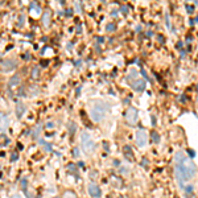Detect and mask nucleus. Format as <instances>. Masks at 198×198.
Listing matches in <instances>:
<instances>
[{"instance_id": "nucleus-8", "label": "nucleus", "mask_w": 198, "mask_h": 198, "mask_svg": "<svg viewBox=\"0 0 198 198\" xmlns=\"http://www.w3.org/2000/svg\"><path fill=\"white\" fill-rule=\"evenodd\" d=\"M133 89L136 90V91H143L144 87H145V82L144 81H138V82H133Z\"/></svg>"}, {"instance_id": "nucleus-12", "label": "nucleus", "mask_w": 198, "mask_h": 198, "mask_svg": "<svg viewBox=\"0 0 198 198\" xmlns=\"http://www.w3.org/2000/svg\"><path fill=\"white\" fill-rule=\"evenodd\" d=\"M124 155L128 156L129 158H132V153H131V148H129V147H126V148H124Z\"/></svg>"}, {"instance_id": "nucleus-6", "label": "nucleus", "mask_w": 198, "mask_h": 198, "mask_svg": "<svg viewBox=\"0 0 198 198\" xmlns=\"http://www.w3.org/2000/svg\"><path fill=\"white\" fill-rule=\"evenodd\" d=\"M145 139H147V136H145V132L144 131H139L138 133H136V143L140 147L145 144Z\"/></svg>"}, {"instance_id": "nucleus-13", "label": "nucleus", "mask_w": 198, "mask_h": 198, "mask_svg": "<svg viewBox=\"0 0 198 198\" xmlns=\"http://www.w3.org/2000/svg\"><path fill=\"white\" fill-rule=\"evenodd\" d=\"M63 198H75V195L70 192H66L65 194H63Z\"/></svg>"}, {"instance_id": "nucleus-15", "label": "nucleus", "mask_w": 198, "mask_h": 198, "mask_svg": "<svg viewBox=\"0 0 198 198\" xmlns=\"http://www.w3.org/2000/svg\"><path fill=\"white\" fill-rule=\"evenodd\" d=\"M112 29H115V25H111V24L107 25V31H112Z\"/></svg>"}, {"instance_id": "nucleus-10", "label": "nucleus", "mask_w": 198, "mask_h": 198, "mask_svg": "<svg viewBox=\"0 0 198 198\" xmlns=\"http://www.w3.org/2000/svg\"><path fill=\"white\" fill-rule=\"evenodd\" d=\"M24 111H25V107H24L23 103H19L17 104V108H16V115H17V118H21L24 114Z\"/></svg>"}, {"instance_id": "nucleus-16", "label": "nucleus", "mask_w": 198, "mask_h": 198, "mask_svg": "<svg viewBox=\"0 0 198 198\" xmlns=\"http://www.w3.org/2000/svg\"><path fill=\"white\" fill-rule=\"evenodd\" d=\"M11 198H21V197H20V195H19V194H15V195H12Z\"/></svg>"}, {"instance_id": "nucleus-11", "label": "nucleus", "mask_w": 198, "mask_h": 198, "mask_svg": "<svg viewBox=\"0 0 198 198\" xmlns=\"http://www.w3.org/2000/svg\"><path fill=\"white\" fill-rule=\"evenodd\" d=\"M49 19H50V12L46 11L45 13H44V16H42V23H44V25L45 26L49 25Z\"/></svg>"}, {"instance_id": "nucleus-5", "label": "nucleus", "mask_w": 198, "mask_h": 198, "mask_svg": "<svg viewBox=\"0 0 198 198\" xmlns=\"http://www.w3.org/2000/svg\"><path fill=\"white\" fill-rule=\"evenodd\" d=\"M89 194L91 195V197H94V198H98V197H101V189L97 186L95 184H90L89 185Z\"/></svg>"}, {"instance_id": "nucleus-14", "label": "nucleus", "mask_w": 198, "mask_h": 198, "mask_svg": "<svg viewBox=\"0 0 198 198\" xmlns=\"http://www.w3.org/2000/svg\"><path fill=\"white\" fill-rule=\"evenodd\" d=\"M152 138H153V141H155V143H157V141H158V135H157V133L152 132Z\"/></svg>"}, {"instance_id": "nucleus-4", "label": "nucleus", "mask_w": 198, "mask_h": 198, "mask_svg": "<svg viewBox=\"0 0 198 198\" xmlns=\"http://www.w3.org/2000/svg\"><path fill=\"white\" fill-rule=\"evenodd\" d=\"M126 119H127V122L131 124L136 123V120H138V111H136L135 108H132V107L128 108L126 112Z\"/></svg>"}, {"instance_id": "nucleus-7", "label": "nucleus", "mask_w": 198, "mask_h": 198, "mask_svg": "<svg viewBox=\"0 0 198 198\" xmlns=\"http://www.w3.org/2000/svg\"><path fill=\"white\" fill-rule=\"evenodd\" d=\"M8 127V118H7L4 114L0 112V131H3Z\"/></svg>"}, {"instance_id": "nucleus-3", "label": "nucleus", "mask_w": 198, "mask_h": 198, "mask_svg": "<svg viewBox=\"0 0 198 198\" xmlns=\"http://www.w3.org/2000/svg\"><path fill=\"white\" fill-rule=\"evenodd\" d=\"M81 144H82V148H83V151L86 153H90L92 149H94V141H92V138L90 136V133H87V132H83V133H82Z\"/></svg>"}, {"instance_id": "nucleus-1", "label": "nucleus", "mask_w": 198, "mask_h": 198, "mask_svg": "<svg viewBox=\"0 0 198 198\" xmlns=\"http://www.w3.org/2000/svg\"><path fill=\"white\" fill-rule=\"evenodd\" d=\"M195 165L189 157L184 155V153L178 152L176 155V177L180 186H184L185 182L192 180L193 176L195 174Z\"/></svg>"}, {"instance_id": "nucleus-2", "label": "nucleus", "mask_w": 198, "mask_h": 198, "mask_svg": "<svg viewBox=\"0 0 198 198\" xmlns=\"http://www.w3.org/2000/svg\"><path fill=\"white\" fill-rule=\"evenodd\" d=\"M106 107L103 103H95L94 107H91V118L94 122H99L104 115Z\"/></svg>"}, {"instance_id": "nucleus-9", "label": "nucleus", "mask_w": 198, "mask_h": 198, "mask_svg": "<svg viewBox=\"0 0 198 198\" xmlns=\"http://www.w3.org/2000/svg\"><path fill=\"white\" fill-rule=\"evenodd\" d=\"M19 83H20V79H19V77H12L11 79H9V85H8V87L12 90L15 86H16V85L19 86Z\"/></svg>"}]
</instances>
